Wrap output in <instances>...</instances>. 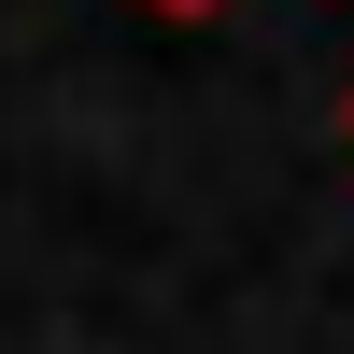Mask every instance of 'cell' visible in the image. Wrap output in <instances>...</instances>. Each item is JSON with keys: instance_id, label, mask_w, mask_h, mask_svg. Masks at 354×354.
<instances>
[{"instance_id": "1", "label": "cell", "mask_w": 354, "mask_h": 354, "mask_svg": "<svg viewBox=\"0 0 354 354\" xmlns=\"http://www.w3.org/2000/svg\"><path fill=\"white\" fill-rule=\"evenodd\" d=\"M156 15H213V0H156Z\"/></svg>"}]
</instances>
